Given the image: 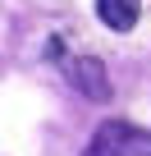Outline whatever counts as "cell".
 <instances>
[{
    "label": "cell",
    "mask_w": 151,
    "mask_h": 156,
    "mask_svg": "<svg viewBox=\"0 0 151 156\" xmlns=\"http://www.w3.org/2000/svg\"><path fill=\"white\" fill-rule=\"evenodd\" d=\"M87 156H151V133L137 124H124V119H105L92 133Z\"/></svg>",
    "instance_id": "obj_1"
},
{
    "label": "cell",
    "mask_w": 151,
    "mask_h": 156,
    "mask_svg": "<svg viewBox=\"0 0 151 156\" xmlns=\"http://www.w3.org/2000/svg\"><path fill=\"white\" fill-rule=\"evenodd\" d=\"M69 83L87 101H110V73H105V64L96 55H73L69 60Z\"/></svg>",
    "instance_id": "obj_2"
},
{
    "label": "cell",
    "mask_w": 151,
    "mask_h": 156,
    "mask_svg": "<svg viewBox=\"0 0 151 156\" xmlns=\"http://www.w3.org/2000/svg\"><path fill=\"white\" fill-rule=\"evenodd\" d=\"M96 14H101L105 28L128 32V28L137 23V14H142V0H96Z\"/></svg>",
    "instance_id": "obj_3"
}]
</instances>
